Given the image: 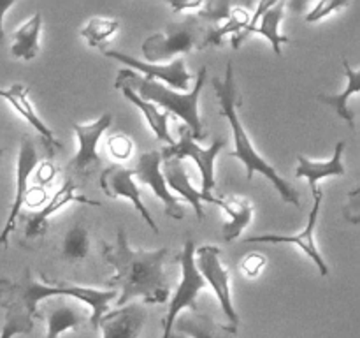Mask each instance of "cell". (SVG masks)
Returning a JSON list of instances; mask_svg holds the SVG:
<instances>
[{
	"instance_id": "obj_27",
	"label": "cell",
	"mask_w": 360,
	"mask_h": 338,
	"mask_svg": "<svg viewBox=\"0 0 360 338\" xmlns=\"http://www.w3.org/2000/svg\"><path fill=\"white\" fill-rule=\"evenodd\" d=\"M285 7L287 2L280 0V2H271V6L264 11L262 18L259 21V27L255 28V34L262 35L273 46V51L278 56L281 55V44L283 42H290V37L283 35L280 32V23L285 16Z\"/></svg>"
},
{
	"instance_id": "obj_8",
	"label": "cell",
	"mask_w": 360,
	"mask_h": 338,
	"mask_svg": "<svg viewBox=\"0 0 360 338\" xmlns=\"http://www.w3.org/2000/svg\"><path fill=\"white\" fill-rule=\"evenodd\" d=\"M220 254V249L214 245L200 246L195 252V266L200 277L204 278V282L210 284L214 294H217L221 310L227 315V319L231 320V326L238 327L239 315L234 310V303H232L231 273H229V270L221 263Z\"/></svg>"
},
{
	"instance_id": "obj_2",
	"label": "cell",
	"mask_w": 360,
	"mask_h": 338,
	"mask_svg": "<svg viewBox=\"0 0 360 338\" xmlns=\"http://www.w3.org/2000/svg\"><path fill=\"white\" fill-rule=\"evenodd\" d=\"M51 296H67V298L79 299L86 303L91 308V315L88 317L94 331L98 330V320L104 313H108L109 303L118 296V289H94V287H79V285L63 284H44L35 278H32L30 268H27L20 282H11L7 278H0V306H18L28 315L39 317L37 305Z\"/></svg>"
},
{
	"instance_id": "obj_4",
	"label": "cell",
	"mask_w": 360,
	"mask_h": 338,
	"mask_svg": "<svg viewBox=\"0 0 360 338\" xmlns=\"http://www.w3.org/2000/svg\"><path fill=\"white\" fill-rule=\"evenodd\" d=\"M206 77L207 69L206 67H200L192 90L186 92V94H179V92L165 87L164 83L143 77L141 74L134 73L132 69H122L118 76H116L115 87L118 90L129 88V90H132L134 94H137L144 101L153 102L155 106H162L165 113L169 111L178 116V118H181L193 139L200 141L206 137L204 122L199 113V97L204 84H206Z\"/></svg>"
},
{
	"instance_id": "obj_26",
	"label": "cell",
	"mask_w": 360,
	"mask_h": 338,
	"mask_svg": "<svg viewBox=\"0 0 360 338\" xmlns=\"http://www.w3.org/2000/svg\"><path fill=\"white\" fill-rule=\"evenodd\" d=\"M91 249L90 231L83 222H74L60 242V257L67 263H81Z\"/></svg>"
},
{
	"instance_id": "obj_16",
	"label": "cell",
	"mask_w": 360,
	"mask_h": 338,
	"mask_svg": "<svg viewBox=\"0 0 360 338\" xmlns=\"http://www.w3.org/2000/svg\"><path fill=\"white\" fill-rule=\"evenodd\" d=\"M146 320V306L143 303H129L104 313L98 320V327L102 330V338H139Z\"/></svg>"
},
{
	"instance_id": "obj_6",
	"label": "cell",
	"mask_w": 360,
	"mask_h": 338,
	"mask_svg": "<svg viewBox=\"0 0 360 338\" xmlns=\"http://www.w3.org/2000/svg\"><path fill=\"white\" fill-rule=\"evenodd\" d=\"M179 264H181V280H179L178 289L172 294L169 308L162 319V338H174V323L178 319V313L183 308H190L197 312V296L206 287V282L200 277L195 266V245L193 239L188 238L185 246L179 252Z\"/></svg>"
},
{
	"instance_id": "obj_25",
	"label": "cell",
	"mask_w": 360,
	"mask_h": 338,
	"mask_svg": "<svg viewBox=\"0 0 360 338\" xmlns=\"http://www.w3.org/2000/svg\"><path fill=\"white\" fill-rule=\"evenodd\" d=\"M122 92H123V95H125L127 101L132 102V104L136 106L141 113H143L144 118H146V122H148V125H150V129L153 130V134L158 137V139L164 141L165 146H171V144L176 143V141L172 139L171 132H169V127H167L169 115L167 113L162 111V109L158 108V106H155L153 102L141 99L139 95L134 94V92L129 90V88H122Z\"/></svg>"
},
{
	"instance_id": "obj_21",
	"label": "cell",
	"mask_w": 360,
	"mask_h": 338,
	"mask_svg": "<svg viewBox=\"0 0 360 338\" xmlns=\"http://www.w3.org/2000/svg\"><path fill=\"white\" fill-rule=\"evenodd\" d=\"M218 206L229 215V220L225 222L224 229H221V239L224 242H234L236 238L243 234L248 224L252 222L253 217V204L252 201L246 199V197L232 196V197H224L220 199Z\"/></svg>"
},
{
	"instance_id": "obj_23",
	"label": "cell",
	"mask_w": 360,
	"mask_h": 338,
	"mask_svg": "<svg viewBox=\"0 0 360 338\" xmlns=\"http://www.w3.org/2000/svg\"><path fill=\"white\" fill-rule=\"evenodd\" d=\"M345 74H347V88H345L341 94H320L319 101L323 102V104L330 106L334 111L340 115V118H343L345 122L348 123L352 130H355V115L350 108H348V101L354 94H359L360 92V73L357 69H352L350 62L347 58L343 60Z\"/></svg>"
},
{
	"instance_id": "obj_32",
	"label": "cell",
	"mask_w": 360,
	"mask_h": 338,
	"mask_svg": "<svg viewBox=\"0 0 360 338\" xmlns=\"http://www.w3.org/2000/svg\"><path fill=\"white\" fill-rule=\"evenodd\" d=\"M269 6H271V2H260L259 6H257V11L252 14V18H250L248 25H246V27L243 28L241 32H238V34H234V35H232V37H231L232 48L239 49V48H241V46H243V42H246L250 37H252L253 34H255V28L259 27L260 18H262L264 11H266Z\"/></svg>"
},
{
	"instance_id": "obj_19",
	"label": "cell",
	"mask_w": 360,
	"mask_h": 338,
	"mask_svg": "<svg viewBox=\"0 0 360 338\" xmlns=\"http://www.w3.org/2000/svg\"><path fill=\"white\" fill-rule=\"evenodd\" d=\"M164 162V175L165 183H167V189L171 192L179 194L183 199L188 201L190 204L193 206L195 210V215L199 220L204 218V206L202 203H211L206 196H202L200 190H197L195 187L190 183V176H188V169H186V164L183 158H167V161H162Z\"/></svg>"
},
{
	"instance_id": "obj_22",
	"label": "cell",
	"mask_w": 360,
	"mask_h": 338,
	"mask_svg": "<svg viewBox=\"0 0 360 338\" xmlns=\"http://www.w3.org/2000/svg\"><path fill=\"white\" fill-rule=\"evenodd\" d=\"M88 320V313L84 312L81 306L72 305V303H65L60 299L55 306L48 312L46 317V324H48V331H46L44 338H60V334L65 331L77 330L81 324Z\"/></svg>"
},
{
	"instance_id": "obj_20",
	"label": "cell",
	"mask_w": 360,
	"mask_h": 338,
	"mask_svg": "<svg viewBox=\"0 0 360 338\" xmlns=\"http://www.w3.org/2000/svg\"><path fill=\"white\" fill-rule=\"evenodd\" d=\"M176 333L188 334L190 338H236L238 337V327L224 326L211 319L210 315H204L199 312H188L176 319L174 323Z\"/></svg>"
},
{
	"instance_id": "obj_35",
	"label": "cell",
	"mask_w": 360,
	"mask_h": 338,
	"mask_svg": "<svg viewBox=\"0 0 360 338\" xmlns=\"http://www.w3.org/2000/svg\"><path fill=\"white\" fill-rule=\"evenodd\" d=\"M345 218L354 225H357L360 222V187L359 185L348 192L347 206H345Z\"/></svg>"
},
{
	"instance_id": "obj_3",
	"label": "cell",
	"mask_w": 360,
	"mask_h": 338,
	"mask_svg": "<svg viewBox=\"0 0 360 338\" xmlns=\"http://www.w3.org/2000/svg\"><path fill=\"white\" fill-rule=\"evenodd\" d=\"M213 88L217 92L218 102H220L221 116H225L229 120V123L232 127V134H234V151L231 154V157L239 158L245 164L246 178L252 180L255 173H260V175H264L273 183V187L280 192L281 199L285 203L301 206L297 190L287 180L278 175L276 169L257 151V148L250 141L248 132H246L245 125H243L241 118L238 115V106L241 104V101L238 99V90H236L234 65H232V62H227V70H225L224 81H220L218 77H213Z\"/></svg>"
},
{
	"instance_id": "obj_14",
	"label": "cell",
	"mask_w": 360,
	"mask_h": 338,
	"mask_svg": "<svg viewBox=\"0 0 360 338\" xmlns=\"http://www.w3.org/2000/svg\"><path fill=\"white\" fill-rule=\"evenodd\" d=\"M134 178H136L134 176V169H127L118 164L109 165V168H105L101 173V187L108 197H112V199H118V197L129 199L136 206V210L139 211L141 217L144 218V222L150 225L151 231L158 234L157 222H155L153 215L150 213L146 204L141 199V190Z\"/></svg>"
},
{
	"instance_id": "obj_38",
	"label": "cell",
	"mask_w": 360,
	"mask_h": 338,
	"mask_svg": "<svg viewBox=\"0 0 360 338\" xmlns=\"http://www.w3.org/2000/svg\"><path fill=\"white\" fill-rule=\"evenodd\" d=\"M16 2H13V0H7V2H0V44H4V41H6V32H4V16H6L7 11L11 9V7L14 6Z\"/></svg>"
},
{
	"instance_id": "obj_40",
	"label": "cell",
	"mask_w": 360,
	"mask_h": 338,
	"mask_svg": "<svg viewBox=\"0 0 360 338\" xmlns=\"http://www.w3.org/2000/svg\"><path fill=\"white\" fill-rule=\"evenodd\" d=\"M4 154H6V148H0V158L4 157Z\"/></svg>"
},
{
	"instance_id": "obj_13",
	"label": "cell",
	"mask_w": 360,
	"mask_h": 338,
	"mask_svg": "<svg viewBox=\"0 0 360 338\" xmlns=\"http://www.w3.org/2000/svg\"><path fill=\"white\" fill-rule=\"evenodd\" d=\"M69 203H83L90 204V206H102L101 201L88 199V197L81 196L76 190V183L72 178L65 180L63 185L56 190L51 196V199L37 210L35 213H32L30 217H27L25 222V242H37V239L44 238L46 231H48V220L53 213H56L58 210L65 208Z\"/></svg>"
},
{
	"instance_id": "obj_18",
	"label": "cell",
	"mask_w": 360,
	"mask_h": 338,
	"mask_svg": "<svg viewBox=\"0 0 360 338\" xmlns=\"http://www.w3.org/2000/svg\"><path fill=\"white\" fill-rule=\"evenodd\" d=\"M347 143L345 141H338L336 148H334V155L329 161H311V158L304 157V155H297V169H295V176L297 178H306L309 183L313 196L320 192L319 182L329 176H345L347 175V168L343 164V154Z\"/></svg>"
},
{
	"instance_id": "obj_9",
	"label": "cell",
	"mask_w": 360,
	"mask_h": 338,
	"mask_svg": "<svg viewBox=\"0 0 360 338\" xmlns=\"http://www.w3.org/2000/svg\"><path fill=\"white\" fill-rule=\"evenodd\" d=\"M111 113H104V115H101L94 122L74 123V132H76L79 148H77V154L74 155V158L67 165V171H69L70 176L86 178L95 169L101 168L102 158L98 155L97 146L102 134L111 127Z\"/></svg>"
},
{
	"instance_id": "obj_17",
	"label": "cell",
	"mask_w": 360,
	"mask_h": 338,
	"mask_svg": "<svg viewBox=\"0 0 360 338\" xmlns=\"http://www.w3.org/2000/svg\"><path fill=\"white\" fill-rule=\"evenodd\" d=\"M0 99H6V101L13 106L14 111H16L21 118L27 120V122L37 130L48 157H53V155H55V150H60V148H62V143L56 139L53 130L49 129V127L42 122L41 116L35 113L34 106H32L30 99H28V88L25 87V84L16 83L9 88H0Z\"/></svg>"
},
{
	"instance_id": "obj_34",
	"label": "cell",
	"mask_w": 360,
	"mask_h": 338,
	"mask_svg": "<svg viewBox=\"0 0 360 338\" xmlns=\"http://www.w3.org/2000/svg\"><path fill=\"white\" fill-rule=\"evenodd\" d=\"M108 150L115 158L125 161V158H129L132 155L134 143L127 134H115V136L109 137Z\"/></svg>"
},
{
	"instance_id": "obj_5",
	"label": "cell",
	"mask_w": 360,
	"mask_h": 338,
	"mask_svg": "<svg viewBox=\"0 0 360 338\" xmlns=\"http://www.w3.org/2000/svg\"><path fill=\"white\" fill-rule=\"evenodd\" d=\"M207 28L210 25L190 13L185 20L165 25L164 32L150 35L143 42V53L150 62L164 63L178 58V55H188L195 49L207 48Z\"/></svg>"
},
{
	"instance_id": "obj_33",
	"label": "cell",
	"mask_w": 360,
	"mask_h": 338,
	"mask_svg": "<svg viewBox=\"0 0 360 338\" xmlns=\"http://www.w3.org/2000/svg\"><path fill=\"white\" fill-rule=\"evenodd\" d=\"M348 6H350V2H347V0H322V2L316 4V6L306 14L304 20L308 21V23H315V21L323 20V18L330 16V14L338 13V11L347 9Z\"/></svg>"
},
{
	"instance_id": "obj_7",
	"label": "cell",
	"mask_w": 360,
	"mask_h": 338,
	"mask_svg": "<svg viewBox=\"0 0 360 338\" xmlns=\"http://www.w3.org/2000/svg\"><path fill=\"white\" fill-rule=\"evenodd\" d=\"M227 144L225 137H218L213 141V144L207 148H202L195 139L192 137L190 130L185 125L179 127V141L171 144V146H164L160 150L162 161L167 158H192L197 164V169L200 173V192L211 201V204H220L221 197L211 196V190L214 189V161L220 155L221 148Z\"/></svg>"
},
{
	"instance_id": "obj_29",
	"label": "cell",
	"mask_w": 360,
	"mask_h": 338,
	"mask_svg": "<svg viewBox=\"0 0 360 338\" xmlns=\"http://www.w3.org/2000/svg\"><path fill=\"white\" fill-rule=\"evenodd\" d=\"M120 21L112 18H91L81 30V35L86 39L90 48H98L104 51V46L112 35L118 32Z\"/></svg>"
},
{
	"instance_id": "obj_1",
	"label": "cell",
	"mask_w": 360,
	"mask_h": 338,
	"mask_svg": "<svg viewBox=\"0 0 360 338\" xmlns=\"http://www.w3.org/2000/svg\"><path fill=\"white\" fill-rule=\"evenodd\" d=\"M167 256L169 249H132L123 227L118 229L112 245H102V257L115 268V275L109 278L108 285L109 289L120 287L116 296L118 308L136 298L150 305L167 301L171 296V282L165 273Z\"/></svg>"
},
{
	"instance_id": "obj_24",
	"label": "cell",
	"mask_w": 360,
	"mask_h": 338,
	"mask_svg": "<svg viewBox=\"0 0 360 338\" xmlns=\"http://www.w3.org/2000/svg\"><path fill=\"white\" fill-rule=\"evenodd\" d=\"M42 16L34 14L28 21H25L18 30L13 34V46H11V55L14 58L34 60L39 53V37H41Z\"/></svg>"
},
{
	"instance_id": "obj_15",
	"label": "cell",
	"mask_w": 360,
	"mask_h": 338,
	"mask_svg": "<svg viewBox=\"0 0 360 338\" xmlns=\"http://www.w3.org/2000/svg\"><path fill=\"white\" fill-rule=\"evenodd\" d=\"M134 176H136L141 183H146V185L153 190L155 196L164 203L165 213H167L169 217L176 218V220H181V218L185 217V210H183L181 203H179L178 197H174V194L167 189V183H165L164 175H162L160 151L151 150L141 154L139 161H137V168L134 169Z\"/></svg>"
},
{
	"instance_id": "obj_39",
	"label": "cell",
	"mask_w": 360,
	"mask_h": 338,
	"mask_svg": "<svg viewBox=\"0 0 360 338\" xmlns=\"http://www.w3.org/2000/svg\"><path fill=\"white\" fill-rule=\"evenodd\" d=\"M53 176H55V168H53V165H49V164H44L41 168V173H39V182L44 185V183L51 182Z\"/></svg>"
},
{
	"instance_id": "obj_12",
	"label": "cell",
	"mask_w": 360,
	"mask_h": 338,
	"mask_svg": "<svg viewBox=\"0 0 360 338\" xmlns=\"http://www.w3.org/2000/svg\"><path fill=\"white\" fill-rule=\"evenodd\" d=\"M322 199H323V192L320 190L316 196H313V208L309 211V217H308V224L306 227L302 229L301 232L297 234H287V236H281V234H260V236H248L245 239L246 243H294L295 246L302 250L309 259L315 263V266L319 268L320 275L322 277H327L329 275V266H327L326 259L322 257L320 254L319 246L315 243V227H316V222H319V213H320V206H322Z\"/></svg>"
},
{
	"instance_id": "obj_30",
	"label": "cell",
	"mask_w": 360,
	"mask_h": 338,
	"mask_svg": "<svg viewBox=\"0 0 360 338\" xmlns=\"http://www.w3.org/2000/svg\"><path fill=\"white\" fill-rule=\"evenodd\" d=\"M34 330V317L28 315L18 306H6V320H4L0 338H13L14 334H27Z\"/></svg>"
},
{
	"instance_id": "obj_11",
	"label": "cell",
	"mask_w": 360,
	"mask_h": 338,
	"mask_svg": "<svg viewBox=\"0 0 360 338\" xmlns=\"http://www.w3.org/2000/svg\"><path fill=\"white\" fill-rule=\"evenodd\" d=\"M39 151L35 146V141L32 139L28 134L21 136L20 154H18V165H16V189H14V199L11 204L9 217H7L6 225H4L2 232H0V245H7L9 242L11 232L16 229L18 220H20L21 210H23L25 199H27L28 192V180L34 169L39 165Z\"/></svg>"
},
{
	"instance_id": "obj_36",
	"label": "cell",
	"mask_w": 360,
	"mask_h": 338,
	"mask_svg": "<svg viewBox=\"0 0 360 338\" xmlns=\"http://www.w3.org/2000/svg\"><path fill=\"white\" fill-rule=\"evenodd\" d=\"M264 266H266V257L262 254H250L241 263V270L246 277H259Z\"/></svg>"
},
{
	"instance_id": "obj_31",
	"label": "cell",
	"mask_w": 360,
	"mask_h": 338,
	"mask_svg": "<svg viewBox=\"0 0 360 338\" xmlns=\"http://www.w3.org/2000/svg\"><path fill=\"white\" fill-rule=\"evenodd\" d=\"M232 9L231 2H225V0H211V2H202L199 11H195V16L199 20H202L204 23L210 25V27H217V25L224 23L229 18V13Z\"/></svg>"
},
{
	"instance_id": "obj_10",
	"label": "cell",
	"mask_w": 360,
	"mask_h": 338,
	"mask_svg": "<svg viewBox=\"0 0 360 338\" xmlns=\"http://www.w3.org/2000/svg\"><path fill=\"white\" fill-rule=\"evenodd\" d=\"M104 56L108 58H115L118 62L129 65L134 73L141 74L143 77H148V80H155L158 83H167L169 87L176 88V92L181 90L186 92L190 88V83L193 81V76L190 74V70L186 69V60L185 56H179V58H174L169 63H148L143 62V60H137L134 56L125 55L122 51H115V49H104ZM165 84V87H167Z\"/></svg>"
},
{
	"instance_id": "obj_28",
	"label": "cell",
	"mask_w": 360,
	"mask_h": 338,
	"mask_svg": "<svg viewBox=\"0 0 360 338\" xmlns=\"http://www.w3.org/2000/svg\"><path fill=\"white\" fill-rule=\"evenodd\" d=\"M250 18H252V14H250L245 7L232 6L231 13H229V18L224 21V23L207 28V41H206L207 48H210V46H217L218 48V46L224 44L225 35L229 34L234 35L238 34V32H241L243 28L248 25Z\"/></svg>"
},
{
	"instance_id": "obj_37",
	"label": "cell",
	"mask_w": 360,
	"mask_h": 338,
	"mask_svg": "<svg viewBox=\"0 0 360 338\" xmlns=\"http://www.w3.org/2000/svg\"><path fill=\"white\" fill-rule=\"evenodd\" d=\"M169 6H171L176 13H185V11H199L202 2H181V0L176 2V0H172Z\"/></svg>"
}]
</instances>
